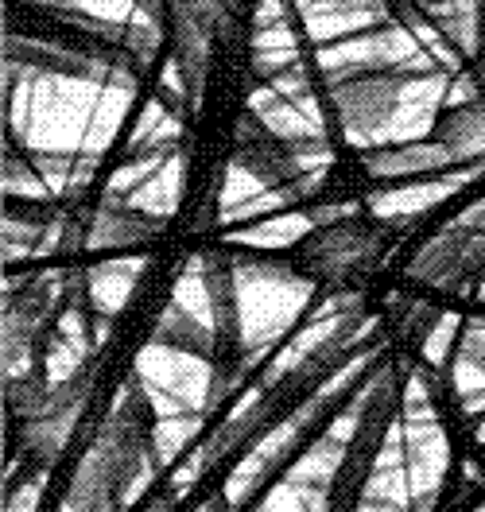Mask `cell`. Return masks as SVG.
<instances>
[{"label": "cell", "mask_w": 485, "mask_h": 512, "mask_svg": "<svg viewBox=\"0 0 485 512\" xmlns=\"http://www.w3.org/2000/svg\"><path fill=\"white\" fill-rule=\"evenodd\" d=\"M478 512H485V505H482V509H478Z\"/></svg>", "instance_id": "obj_10"}, {"label": "cell", "mask_w": 485, "mask_h": 512, "mask_svg": "<svg viewBox=\"0 0 485 512\" xmlns=\"http://www.w3.org/2000/svg\"><path fill=\"white\" fill-rule=\"evenodd\" d=\"M408 16H427L439 28L454 32L458 43H470L474 20H478V0H400Z\"/></svg>", "instance_id": "obj_7"}, {"label": "cell", "mask_w": 485, "mask_h": 512, "mask_svg": "<svg viewBox=\"0 0 485 512\" xmlns=\"http://www.w3.org/2000/svg\"><path fill=\"white\" fill-rule=\"evenodd\" d=\"M412 276L431 288H466L474 280H485V233L474 225L458 222V229L435 237L416 260Z\"/></svg>", "instance_id": "obj_3"}, {"label": "cell", "mask_w": 485, "mask_h": 512, "mask_svg": "<svg viewBox=\"0 0 485 512\" xmlns=\"http://www.w3.org/2000/svg\"><path fill=\"white\" fill-rule=\"evenodd\" d=\"M435 144L454 160H485V97L447 109L435 125Z\"/></svg>", "instance_id": "obj_5"}, {"label": "cell", "mask_w": 485, "mask_h": 512, "mask_svg": "<svg viewBox=\"0 0 485 512\" xmlns=\"http://www.w3.org/2000/svg\"><path fill=\"white\" fill-rule=\"evenodd\" d=\"M202 512H218V509H214V505H206V509H202Z\"/></svg>", "instance_id": "obj_9"}, {"label": "cell", "mask_w": 485, "mask_h": 512, "mask_svg": "<svg viewBox=\"0 0 485 512\" xmlns=\"http://www.w3.org/2000/svg\"><path fill=\"white\" fill-rule=\"evenodd\" d=\"M462 222L474 225V229H482V233H485V198L478 202V206H474V210H470V214H466V218H462Z\"/></svg>", "instance_id": "obj_8"}, {"label": "cell", "mask_w": 485, "mask_h": 512, "mask_svg": "<svg viewBox=\"0 0 485 512\" xmlns=\"http://www.w3.org/2000/svg\"><path fill=\"white\" fill-rule=\"evenodd\" d=\"M156 233V222L132 214V210H94V218L86 222V241L94 245H129L144 241Z\"/></svg>", "instance_id": "obj_6"}, {"label": "cell", "mask_w": 485, "mask_h": 512, "mask_svg": "<svg viewBox=\"0 0 485 512\" xmlns=\"http://www.w3.org/2000/svg\"><path fill=\"white\" fill-rule=\"evenodd\" d=\"M152 481V427L144 419V400L125 396L105 427L97 431L94 447L78 462L59 512H117L132 505Z\"/></svg>", "instance_id": "obj_1"}, {"label": "cell", "mask_w": 485, "mask_h": 512, "mask_svg": "<svg viewBox=\"0 0 485 512\" xmlns=\"http://www.w3.org/2000/svg\"><path fill=\"white\" fill-rule=\"evenodd\" d=\"M388 233L369 222H338L307 241V268L326 280H354L365 276L377 256L385 253Z\"/></svg>", "instance_id": "obj_2"}, {"label": "cell", "mask_w": 485, "mask_h": 512, "mask_svg": "<svg viewBox=\"0 0 485 512\" xmlns=\"http://www.w3.org/2000/svg\"><path fill=\"white\" fill-rule=\"evenodd\" d=\"M404 86L392 78H350L330 90V105L350 132H373L400 109Z\"/></svg>", "instance_id": "obj_4"}]
</instances>
